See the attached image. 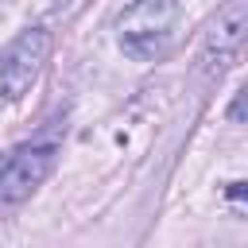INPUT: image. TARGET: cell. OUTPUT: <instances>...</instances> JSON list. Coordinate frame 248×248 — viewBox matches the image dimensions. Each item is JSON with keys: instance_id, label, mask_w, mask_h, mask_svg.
Masks as SVG:
<instances>
[{"instance_id": "obj_1", "label": "cell", "mask_w": 248, "mask_h": 248, "mask_svg": "<svg viewBox=\"0 0 248 248\" xmlns=\"http://www.w3.org/2000/svg\"><path fill=\"white\" fill-rule=\"evenodd\" d=\"M174 19H178V4L174 0H132L116 19L120 50L128 58H136V62L159 58L170 46Z\"/></svg>"}, {"instance_id": "obj_2", "label": "cell", "mask_w": 248, "mask_h": 248, "mask_svg": "<svg viewBox=\"0 0 248 248\" xmlns=\"http://www.w3.org/2000/svg\"><path fill=\"white\" fill-rule=\"evenodd\" d=\"M50 58V31L46 27H27L12 39V46L0 58V93L8 101H19L35 78L43 74V62Z\"/></svg>"}, {"instance_id": "obj_3", "label": "cell", "mask_w": 248, "mask_h": 248, "mask_svg": "<svg viewBox=\"0 0 248 248\" xmlns=\"http://www.w3.org/2000/svg\"><path fill=\"white\" fill-rule=\"evenodd\" d=\"M54 159H58V143L46 140V143H23L19 151L8 155L4 170H0V198L4 202H23L31 198L43 178L54 170Z\"/></svg>"}, {"instance_id": "obj_4", "label": "cell", "mask_w": 248, "mask_h": 248, "mask_svg": "<svg viewBox=\"0 0 248 248\" xmlns=\"http://www.w3.org/2000/svg\"><path fill=\"white\" fill-rule=\"evenodd\" d=\"M244 35H248V0H225L205 35V66L221 74L244 46Z\"/></svg>"}, {"instance_id": "obj_5", "label": "cell", "mask_w": 248, "mask_h": 248, "mask_svg": "<svg viewBox=\"0 0 248 248\" xmlns=\"http://www.w3.org/2000/svg\"><path fill=\"white\" fill-rule=\"evenodd\" d=\"M229 116H232L236 124L244 120V93H236V97H232V108H229Z\"/></svg>"}, {"instance_id": "obj_6", "label": "cell", "mask_w": 248, "mask_h": 248, "mask_svg": "<svg viewBox=\"0 0 248 248\" xmlns=\"http://www.w3.org/2000/svg\"><path fill=\"white\" fill-rule=\"evenodd\" d=\"M229 198L240 205V202H244V182H229Z\"/></svg>"}]
</instances>
